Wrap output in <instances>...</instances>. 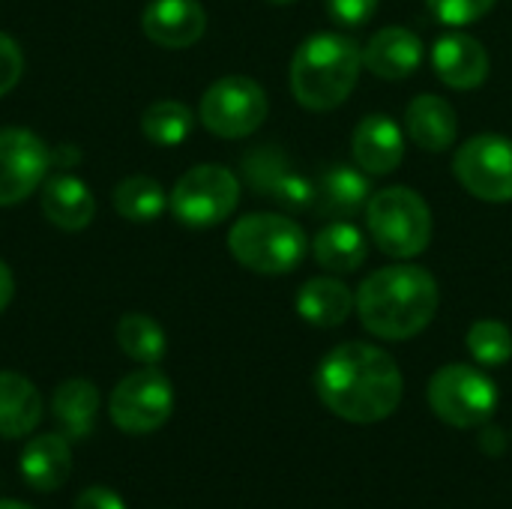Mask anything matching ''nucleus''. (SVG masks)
Wrapping results in <instances>:
<instances>
[{"instance_id": "nucleus-26", "label": "nucleus", "mask_w": 512, "mask_h": 509, "mask_svg": "<svg viewBox=\"0 0 512 509\" xmlns=\"http://www.w3.org/2000/svg\"><path fill=\"white\" fill-rule=\"evenodd\" d=\"M192 111L189 105L177 102V99H159L153 105L144 108L141 114V132L147 135V141L159 144V147H177L189 138L192 132Z\"/></svg>"}, {"instance_id": "nucleus-32", "label": "nucleus", "mask_w": 512, "mask_h": 509, "mask_svg": "<svg viewBox=\"0 0 512 509\" xmlns=\"http://www.w3.org/2000/svg\"><path fill=\"white\" fill-rule=\"evenodd\" d=\"M381 0H327V12L342 27H360L366 24Z\"/></svg>"}, {"instance_id": "nucleus-36", "label": "nucleus", "mask_w": 512, "mask_h": 509, "mask_svg": "<svg viewBox=\"0 0 512 509\" xmlns=\"http://www.w3.org/2000/svg\"><path fill=\"white\" fill-rule=\"evenodd\" d=\"M0 509H33V507H27V504H21V501H0Z\"/></svg>"}, {"instance_id": "nucleus-16", "label": "nucleus", "mask_w": 512, "mask_h": 509, "mask_svg": "<svg viewBox=\"0 0 512 509\" xmlns=\"http://www.w3.org/2000/svg\"><path fill=\"white\" fill-rule=\"evenodd\" d=\"M423 60V42L414 30L408 27H384L378 30L366 51H363V63L369 66V72H375L378 78H408Z\"/></svg>"}, {"instance_id": "nucleus-15", "label": "nucleus", "mask_w": 512, "mask_h": 509, "mask_svg": "<svg viewBox=\"0 0 512 509\" xmlns=\"http://www.w3.org/2000/svg\"><path fill=\"white\" fill-rule=\"evenodd\" d=\"M42 213L60 231H84L93 222L96 198L81 177L60 171L42 183Z\"/></svg>"}, {"instance_id": "nucleus-7", "label": "nucleus", "mask_w": 512, "mask_h": 509, "mask_svg": "<svg viewBox=\"0 0 512 509\" xmlns=\"http://www.w3.org/2000/svg\"><path fill=\"white\" fill-rule=\"evenodd\" d=\"M240 201V183L225 165H195L171 189L168 207L189 228H213L225 222Z\"/></svg>"}, {"instance_id": "nucleus-23", "label": "nucleus", "mask_w": 512, "mask_h": 509, "mask_svg": "<svg viewBox=\"0 0 512 509\" xmlns=\"http://www.w3.org/2000/svg\"><path fill=\"white\" fill-rule=\"evenodd\" d=\"M51 411L69 438H87L99 411V390L84 378H69L54 390Z\"/></svg>"}, {"instance_id": "nucleus-29", "label": "nucleus", "mask_w": 512, "mask_h": 509, "mask_svg": "<svg viewBox=\"0 0 512 509\" xmlns=\"http://www.w3.org/2000/svg\"><path fill=\"white\" fill-rule=\"evenodd\" d=\"M264 198H273L276 204L288 210H315V183L306 180L303 174H294L291 168L273 180Z\"/></svg>"}, {"instance_id": "nucleus-21", "label": "nucleus", "mask_w": 512, "mask_h": 509, "mask_svg": "<svg viewBox=\"0 0 512 509\" xmlns=\"http://www.w3.org/2000/svg\"><path fill=\"white\" fill-rule=\"evenodd\" d=\"M42 420L39 390L18 372H0V438H24Z\"/></svg>"}, {"instance_id": "nucleus-1", "label": "nucleus", "mask_w": 512, "mask_h": 509, "mask_svg": "<svg viewBox=\"0 0 512 509\" xmlns=\"http://www.w3.org/2000/svg\"><path fill=\"white\" fill-rule=\"evenodd\" d=\"M318 399L345 423L372 426L387 420L405 393L396 360L369 342L336 345L315 372Z\"/></svg>"}, {"instance_id": "nucleus-3", "label": "nucleus", "mask_w": 512, "mask_h": 509, "mask_svg": "<svg viewBox=\"0 0 512 509\" xmlns=\"http://www.w3.org/2000/svg\"><path fill=\"white\" fill-rule=\"evenodd\" d=\"M363 51L342 33L309 36L291 60V93L309 111L339 108L357 87Z\"/></svg>"}, {"instance_id": "nucleus-25", "label": "nucleus", "mask_w": 512, "mask_h": 509, "mask_svg": "<svg viewBox=\"0 0 512 509\" xmlns=\"http://www.w3.org/2000/svg\"><path fill=\"white\" fill-rule=\"evenodd\" d=\"M117 345L123 348V354L129 360L156 366L165 357L168 339H165V330L150 315L129 312L117 321Z\"/></svg>"}, {"instance_id": "nucleus-35", "label": "nucleus", "mask_w": 512, "mask_h": 509, "mask_svg": "<svg viewBox=\"0 0 512 509\" xmlns=\"http://www.w3.org/2000/svg\"><path fill=\"white\" fill-rule=\"evenodd\" d=\"M12 294H15V279H12V270L0 261V312L12 303Z\"/></svg>"}, {"instance_id": "nucleus-2", "label": "nucleus", "mask_w": 512, "mask_h": 509, "mask_svg": "<svg viewBox=\"0 0 512 509\" xmlns=\"http://www.w3.org/2000/svg\"><path fill=\"white\" fill-rule=\"evenodd\" d=\"M354 300L360 324L372 336L405 342L432 324L441 306V291L429 270L414 264H396L381 267L369 279H363Z\"/></svg>"}, {"instance_id": "nucleus-6", "label": "nucleus", "mask_w": 512, "mask_h": 509, "mask_svg": "<svg viewBox=\"0 0 512 509\" xmlns=\"http://www.w3.org/2000/svg\"><path fill=\"white\" fill-rule=\"evenodd\" d=\"M429 405L453 429H480L498 411V387L474 366L450 363L429 381Z\"/></svg>"}, {"instance_id": "nucleus-27", "label": "nucleus", "mask_w": 512, "mask_h": 509, "mask_svg": "<svg viewBox=\"0 0 512 509\" xmlns=\"http://www.w3.org/2000/svg\"><path fill=\"white\" fill-rule=\"evenodd\" d=\"M468 351L480 366H504L512 357V330L501 321H477L468 330Z\"/></svg>"}, {"instance_id": "nucleus-8", "label": "nucleus", "mask_w": 512, "mask_h": 509, "mask_svg": "<svg viewBox=\"0 0 512 509\" xmlns=\"http://www.w3.org/2000/svg\"><path fill=\"white\" fill-rule=\"evenodd\" d=\"M267 93L246 75H225L201 96V123L219 138H246L267 120Z\"/></svg>"}, {"instance_id": "nucleus-14", "label": "nucleus", "mask_w": 512, "mask_h": 509, "mask_svg": "<svg viewBox=\"0 0 512 509\" xmlns=\"http://www.w3.org/2000/svg\"><path fill=\"white\" fill-rule=\"evenodd\" d=\"M351 150H354L360 171H366L369 177H387L390 171L399 168L405 156V135L390 117L369 114L357 123Z\"/></svg>"}, {"instance_id": "nucleus-10", "label": "nucleus", "mask_w": 512, "mask_h": 509, "mask_svg": "<svg viewBox=\"0 0 512 509\" xmlns=\"http://www.w3.org/2000/svg\"><path fill=\"white\" fill-rule=\"evenodd\" d=\"M456 180L480 201H512V141L504 135H477L453 159Z\"/></svg>"}, {"instance_id": "nucleus-19", "label": "nucleus", "mask_w": 512, "mask_h": 509, "mask_svg": "<svg viewBox=\"0 0 512 509\" xmlns=\"http://www.w3.org/2000/svg\"><path fill=\"white\" fill-rule=\"evenodd\" d=\"M369 177L351 165L327 168L315 183V210L330 219H351L369 204Z\"/></svg>"}, {"instance_id": "nucleus-18", "label": "nucleus", "mask_w": 512, "mask_h": 509, "mask_svg": "<svg viewBox=\"0 0 512 509\" xmlns=\"http://www.w3.org/2000/svg\"><path fill=\"white\" fill-rule=\"evenodd\" d=\"M21 477L36 492H57L72 474V450L63 435H39L21 450Z\"/></svg>"}, {"instance_id": "nucleus-4", "label": "nucleus", "mask_w": 512, "mask_h": 509, "mask_svg": "<svg viewBox=\"0 0 512 509\" xmlns=\"http://www.w3.org/2000/svg\"><path fill=\"white\" fill-rule=\"evenodd\" d=\"M306 234L303 228L276 213H252L231 225L228 249L231 255L252 273L282 276L291 273L306 255Z\"/></svg>"}, {"instance_id": "nucleus-12", "label": "nucleus", "mask_w": 512, "mask_h": 509, "mask_svg": "<svg viewBox=\"0 0 512 509\" xmlns=\"http://www.w3.org/2000/svg\"><path fill=\"white\" fill-rule=\"evenodd\" d=\"M141 30L162 48H189L207 30V12L198 0H150L141 12Z\"/></svg>"}, {"instance_id": "nucleus-30", "label": "nucleus", "mask_w": 512, "mask_h": 509, "mask_svg": "<svg viewBox=\"0 0 512 509\" xmlns=\"http://www.w3.org/2000/svg\"><path fill=\"white\" fill-rule=\"evenodd\" d=\"M426 3L438 21H444L450 27H462V24L480 21L498 0H426Z\"/></svg>"}, {"instance_id": "nucleus-20", "label": "nucleus", "mask_w": 512, "mask_h": 509, "mask_svg": "<svg viewBox=\"0 0 512 509\" xmlns=\"http://www.w3.org/2000/svg\"><path fill=\"white\" fill-rule=\"evenodd\" d=\"M297 315L312 324V327H339L348 321L351 309L357 306L351 288L339 279H327V276H318V279H309L300 291H297Z\"/></svg>"}, {"instance_id": "nucleus-37", "label": "nucleus", "mask_w": 512, "mask_h": 509, "mask_svg": "<svg viewBox=\"0 0 512 509\" xmlns=\"http://www.w3.org/2000/svg\"><path fill=\"white\" fill-rule=\"evenodd\" d=\"M270 3H282L285 6V3H294V0H270Z\"/></svg>"}, {"instance_id": "nucleus-34", "label": "nucleus", "mask_w": 512, "mask_h": 509, "mask_svg": "<svg viewBox=\"0 0 512 509\" xmlns=\"http://www.w3.org/2000/svg\"><path fill=\"white\" fill-rule=\"evenodd\" d=\"M483 432H480V447H483V453H489V456H501L504 453V447H507V441H504V432L498 429V426H492V423H486V426H480Z\"/></svg>"}, {"instance_id": "nucleus-11", "label": "nucleus", "mask_w": 512, "mask_h": 509, "mask_svg": "<svg viewBox=\"0 0 512 509\" xmlns=\"http://www.w3.org/2000/svg\"><path fill=\"white\" fill-rule=\"evenodd\" d=\"M51 150L45 141L21 126L0 129V207L21 204L48 177Z\"/></svg>"}, {"instance_id": "nucleus-24", "label": "nucleus", "mask_w": 512, "mask_h": 509, "mask_svg": "<svg viewBox=\"0 0 512 509\" xmlns=\"http://www.w3.org/2000/svg\"><path fill=\"white\" fill-rule=\"evenodd\" d=\"M111 204L126 222H156L168 207V192L153 177L132 174L114 186Z\"/></svg>"}, {"instance_id": "nucleus-33", "label": "nucleus", "mask_w": 512, "mask_h": 509, "mask_svg": "<svg viewBox=\"0 0 512 509\" xmlns=\"http://www.w3.org/2000/svg\"><path fill=\"white\" fill-rule=\"evenodd\" d=\"M75 509H126V504L120 501L117 492L102 489V486H93V489H84V492L78 495Z\"/></svg>"}, {"instance_id": "nucleus-17", "label": "nucleus", "mask_w": 512, "mask_h": 509, "mask_svg": "<svg viewBox=\"0 0 512 509\" xmlns=\"http://www.w3.org/2000/svg\"><path fill=\"white\" fill-rule=\"evenodd\" d=\"M405 123H408L411 141L429 153H444L447 147L456 144V135H459V117L453 105L432 93H423L408 105Z\"/></svg>"}, {"instance_id": "nucleus-31", "label": "nucleus", "mask_w": 512, "mask_h": 509, "mask_svg": "<svg viewBox=\"0 0 512 509\" xmlns=\"http://www.w3.org/2000/svg\"><path fill=\"white\" fill-rule=\"evenodd\" d=\"M24 75V54L18 42L6 33H0V96H6Z\"/></svg>"}, {"instance_id": "nucleus-9", "label": "nucleus", "mask_w": 512, "mask_h": 509, "mask_svg": "<svg viewBox=\"0 0 512 509\" xmlns=\"http://www.w3.org/2000/svg\"><path fill=\"white\" fill-rule=\"evenodd\" d=\"M174 411V387L159 369L126 375L108 399L111 423L126 435H150L168 423Z\"/></svg>"}, {"instance_id": "nucleus-5", "label": "nucleus", "mask_w": 512, "mask_h": 509, "mask_svg": "<svg viewBox=\"0 0 512 509\" xmlns=\"http://www.w3.org/2000/svg\"><path fill=\"white\" fill-rule=\"evenodd\" d=\"M366 225L378 249L393 258H414L426 252L432 240L429 204L408 186H390L372 195L366 204Z\"/></svg>"}, {"instance_id": "nucleus-28", "label": "nucleus", "mask_w": 512, "mask_h": 509, "mask_svg": "<svg viewBox=\"0 0 512 509\" xmlns=\"http://www.w3.org/2000/svg\"><path fill=\"white\" fill-rule=\"evenodd\" d=\"M243 171H246L249 186L258 195H267V189L273 186V180L288 171V159H285L282 150L264 144V147H255L252 153L243 156Z\"/></svg>"}, {"instance_id": "nucleus-13", "label": "nucleus", "mask_w": 512, "mask_h": 509, "mask_svg": "<svg viewBox=\"0 0 512 509\" xmlns=\"http://www.w3.org/2000/svg\"><path fill=\"white\" fill-rule=\"evenodd\" d=\"M438 78L453 90H474L489 78V51L468 33H447L432 48Z\"/></svg>"}, {"instance_id": "nucleus-22", "label": "nucleus", "mask_w": 512, "mask_h": 509, "mask_svg": "<svg viewBox=\"0 0 512 509\" xmlns=\"http://www.w3.org/2000/svg\"><path fill=\"white\" fill-rule=\"evenodd\" d=\"M312 252H315V261L330 270V273H354L357 267H363L366 255H369V246H366V237L357 225L345 222V219H336L330 222L327 228H321L312 240Z\"/></svg>"}]
</instances>
